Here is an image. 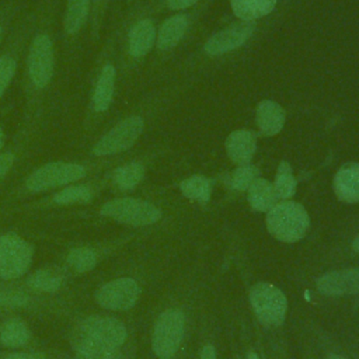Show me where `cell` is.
<instances>
[{"label":"cell","mask_w":359,"mask_h":359,"mask_svg":"<svg viewBox=\"0 0 359 359\" xmlns=\"http://www.w3.org/2000/svg\"><path fill=\"white\" fill-rule=\"evenodd\" d=\"M32 257L31 245L14 234L0 237V278L11 279L21 276L29 266Z\"/></svg>","instance_id":"5b68a950"},{"label":"cell","mask_w":359,"mask_h":359,"mask_svg":"<svg viewBox=\"0 0 359 359\" xmlns=\"http://www.w3.org/2000/svg\"><path fill=\"white\" fill-rule=\"evenodd\" d=\"M185 318L177 309L165 310L156 321L153 331V351L160 359H171L182 341Z\"/></svg>","instance_id":"7a4b0ae2"},{"label":"cell","mask_w":359,"mask_h":359,"mask_svg":"<svg viewBox=\"0 0 359 359\" xmlns=\"http://www.w3.org/2000/svg\"><path fill=\"white\" fill-rule=\"evenodd\" d=\"M114 84H115V69L112 65H107L101 72V76L98 79V83L94 91V107L97 111L102 112L109 107L112 101V94H114Z\"/></svg>","instance_id":"44dd1931"},{"label":"cell","mask_w":359,"mask_h":359,"mask_svg":"<svg viewBox=\"0 0 359 359\" xmlns=\"http://www.w3.org/2000/svg\"><path fill=\"white\" fill-rule=\"evenodd\" d=\"M273 189H275L276 196H279L282 199H287V198L293 196V194L296 191V180L293 177L289 163L280 161L278 171H276Z\"/></svg>","instance_id":"cb8c5ba5"},{"label":"cell","mask_w":359,"mask_h":359,"mask_svg":"<svg viewBox=\"0 0 359 359\" xmlns=\"http://www.w3.org/2000/svg\"><path fill=\"white\" fill-rule=\"evenodd\" d=\"M3 144V133H1V129H0V147Z\"/></svg>","instance_id":"ab89813d"},{"label":"cell","mask_w":359,"mask_h":359,"mask_svg":"<svg viewBox=\"0 0 359 359\" xmlns=\"http://www.w3.org/2000/svg\"><path fill=\"white\" fill-rule=\"evenodd\" d=\"M233 13L243 21H252L269 14L276 0H230Z\"/></svg>","instance_id":"ffe728a7"},{"label":"cell","mask_w":359,"mask_h":359,"mask_svg":"<svg viewBox=\"0 0 359 359\" xmlns=\"http://www.w3.org/2000/svg\"><path fill=\"white\" fill-rule=\"evenodd\" d=\"M13 161H14V157L10 153H4L0 156V180L7 174V171L13 165Z\"/></svg>","instance_id":"d6a6232c"},{"label":"cell","mask_w":359,"mask_h":359,"mask_svg":"<svg viewBox=\"0 0 359 359\" xmlns=\"http://www.w3.org/2000/svg\"><path fill=\"white\" fill-rule=\"evenodd\" d=\"M76 358L77 359H122L118 348L101 344L81 334L77 337L76 344Z\"/></svg>","instance_id":"e0dca14e"},{"label":"cell","mask_w":359,"mask_h":359,"mask_svg":"<svg viewBox=\"0 0 359 359\" xmlns=\"http://www.w3.org/2000/svg\"><path fill=\"white\" fill-rule=\"evenodd\" d=\"M6 359H45L43 353H11Z\"/></svg>","instance_id":"e575fe53"},{"label":"cell","mask_w":359,"mask_h":359,"mask_svg":"<svg viewBox=\"0 0 359 359\" xmlns=\"http://www.w3.org/2000/svg\"><path fill=\"white\" fill-rule=\"evenodd\" d=\"M101 213L130 226L151 224L161 217V212L154 205L133 198L109 201L101 208Z\"/></svg>","instance_id":"277c9868"},{"label":"cell","mask_w":359,"mask_h":359,"mask_svg":"<svg viewBox=\"0 0 359 359\" xmlns=\"http://www.w3.org/2000/svg\"><path fill=\"white\" fill-rule=\"evenodd\" d=\"M91 189L84 185L69 187L60 191L55 196V202L59 205H69V203H87L91 199Z\"/></svg>","instance_id":"f1b7e54d"},{"label":"cell","mask_w":359,"mask_h":359,"mask_svg":"<svg viewBox=\"0 0 359 359\" xmlns=\"http://www.w3.org/2000/svg\"><path fill=\"white\" fill-rule=\"evenodd\" d=\"M257 140L250 130H234L226 140V151L236 164H247L255 153Z\"/></svg>","instance_id":"5bb4252c"},{"label":"cell","mask_w":359,"mask_h":359,"mask_svg":"<svg viewBox=\"0 0 359 359\" xmlns=\"http://www.w3.org/2000/svg\"><path fill=\"white\" fill-rule=\"evenodd\" d=\"M352 248H353L356 252H359V236L353 240V243H352Z\"/></svg>","instance_id":"8d00e7d4"},{"label":"cell","mask_w":359,"mask_h":359,"mask_svg":"<svg viewBox=\"0 0 359 359\" xmlns=\"http://www.w3.org/2000/svg\"><path fill=\"white\" fill-rule=\"evenodd\" d=\"M327 359H346V358H342V356H339V355H331V356H328Z\"/></svg>","instance_id":"f35d334b"},{"label":"cell","mask_w":359,"mask_h":359,"mask_svg":"<svg viewBox=\"0 0 359 359\" xmlns=\"http://www.w3.org/2000/svg\"><path fill=\"white\" fill-rule=\"evenodd\" d=\"M29 285L38 290L53 292L60 287L62 276L57 272L50 271V269H39L29 279Z\"/></svg>","instance_id":"83f0119b"},{"label":"cell","mask_w":359,"mask_h":359,"mask_svg":"<svg viewBox=\"0 0 359 359\" xmlns=\"http://www.w3.org/2000/svg\"><path fill=\"white\" fill-rule=\"evenodd\" d=\"M88 0H69L67 13L65 18V29L69 34L76 32L84 22L87 17Z\"/></svg>","instance_id":"484cf974"},{"label":"cell","mask_w":359,"mask_h":359,"mask_svg":"<svg viewBox=\"0 0 359 359\" xmlns=\"http://www.w3.org/2000/svg\"><path fill=\"white\" fill-rule=\"evenodd\" d=\"M250 302L258 320L266 325L283 323L287 300L280 289L271 283H257L250 292Z\"/></svg>","instance_id":"3957f363"},{"label":"cell","mask_w":359,"mask_h":359,"mask_svg":"<svg viewBox=\"0 0 359 359\" xmlns=\"http://www.w3.org/2000/svg\"><path fill=\"white\" fill-rule=\"evenodd\" d=\"M143 130V121L139 116H130L111 129L94 147L98 156L115 154L129 149L140 136Z\"/></svg>","instance_id":"8992f818"},{"label":"cell","mask_w":359,"mask_h":359,"mask_svg":"<svg viewBox=\"0 0 359 359\" xmlns=\"http://www.w3.org/2000/svg\"><path fill=\"white\" fill-rule=\"evenodd\" d=\"M181 191L189 199H194L198 202H208L210 198L212 185L206 177L194 175L185 181H182Z\"/></svg>","instance_id":"603a6c76"},{"label":"cell","mask_w":359,"mask_h":359,"mask_svg":"<svg viewBox=\"0 0 359 359\" xmlns=\"http://www.w3.org/2000/svg\"><path fill=\"white\" fill-rule=\"evenodd\" d=\"M257 175L258 170L255 165H251L248 163L240 164L231 175V185L237 191H245L257 180Z\"/></svg>","instance_id":"f546056e"},{"label":"cell","mask_w":359,"mask_h":359,"mask_svg":"<svg viewBox=\"0 0 359 359\" xmlns=\"http://www.w3.org/2000/svg\"><path fill=\"white\" fill-rule=\"evenodd\" d=\"M254 27L244 21L233 24L216 34H213L205 43V52L208 55H222L241 46L252 34Z\"/></svg>","instance_id":"8fae6325"},{"label":"cell","mask_w":359,"mask_h":359,"mask_svg":"<svg viewBox=\"0 0 359 359\" xmlns=\"http://www.w3.org/2000/svg\"><path fill=\"white\" fill-rule=\"evenodd\" d=\"M154 25L150 20H142L133 25L129 34V52L135 57L144 56L154 42Z\"/></svg>","instance_id":"2e32d148"},{"label":"cell","mask_w":359,"mask_h":359,"mask_svg":"<svg viewBox=\"0 0 359 359\" xmlns=\"http://www.w3.org/2000/svg\"><path fill=\"white\" fill-rule=\"evenodd\" d=\"M95 261H97L95 252L90 248H86V247L74 248L67 255V262L77 272L90 271L95 265Z\"/></svg>","instance_id":"4316f807"},{"label":"cell","mask_w":359,"mask_h":359,"mask_svg":"<svg viewBox=\"0 0 359 359\" xmlns=\"http://www.w3.org/2000/svg\"><path fill=\"white\" fill-rule=\"evenodd\" d=\"M247 359H259V358H258V355L255 352H248Z\"/></svg>","instance_id":"74e56055"},{"label":"cell","mask_w":359,"mask_h":359,"mask_svg":"<svg viewBox=\"0 0 359 359\" xmlns=\"http://www.w3.org/2000/svg\"><path fill=\"white\" fill-rule=\"evenodd\" d=\"M14 70H15V62L11 57L8 56L0 57V95L8 86L14 74Z\"/></svg>","instance_id":"4dcf8cb0"},{"label":"cell","mask_w":359,"mask_h":359,"mask_svg":"<svg viewBox=\"0 0 359 359\" xmlns=\"http://www.w3.org/2000/svg\"><path fill=\"white\" fill-rule=\"evenodd\" d=\"M201 359H216V352L212 345L203 346V349L201 352Z\"/></svg>","instance_id":"d590c367"},{"label":"cell","mask_w":359,"mask_h":359,"mask_svg":"<svg viewBox=\"0 0 359 359\" xmlns=\"http://www.w3.org/2000/svg\"><path fill=\"white\" fill-rule=\"evenodd\" d=\"M140 294V287L130 278H119L105 283L95 294L100 306L109 310H126L132 307Z\"/></svg>","instance_id":"ba28073f"},{"label":"cell","mask_w":359,"mask_h":359,"mask_svg":"<svg viewBox=\"0 0 359 359\" xmlns=\"http://www.w3.org/2000/svg\"><path fill=\"white\" fill-rule=\"evenodd\" d=\"M0 34H1V31H0Z\"/></svg>","instance_id":"60d3db41"},{"label":"cell","mask_w":359,"mask_h":359,"mask_svg":"<svg viewBox=\"0 0 359 359\" xmlns=\"http://www.w3.org/2000/svg\"><path fill=\"white\" fill-rule=\"evenodd\" d=\"M198 0H167V6L172 10H182L192 4H195Z\"/></svg>","instance_id":"836d02e7"},{"label":"cell","mask_w":359,"mask_h":359,"mask_svg":"<svg viewBox=\"0 0 359 359\" xmlns=\"http://www.w3.org/2000/svg\"><path fill=\"white\" fill-rule=\"evenodd\" d=\"M29 335L27 324L18 318L7 320L0 325V342L6 346H22L28 342Z\"/></svg>","instance_id":"7402d4cb"},{"label":"cell","mask_w":359,"mask_h":359,"mask_svg":"<svg viewBox=\"0 0 359 359\" xmlns=\"http://www.w3.org/2000/svg\"><path fill=\"white\" fill-rule=\"evenodd\" d=\"M334 191L342 202H359V163H349L338 170L334 178Z\"/></svg>","instance_id":"4fadbf2b"},{"label":"cell","mask_w":359,"mask_h":359,"mask_svg":"<svg viewBox=\"0 0 359 359\" xmlns=\"http://www.w3.org/2000/svg\"><path fill=\"white\" fill-rule=\"evenodd\" d=\"M248 203L257 212H268L276 199L273 185L262 178H257L248 187Z\"/></svg>","instance_id":"d6986e66"},{"label":"cell","mask_w":359,"mask_h":359,"mask_svg":"<svg viewBox=\"0 0 359 359\" xmlns=\"http://www.w3.org/2000/svg\"><path fill=\"white\" fill-rule=\"evenodd\" d=\"M28 297L18 292H0V307H17L24 306Z\"/></svg>","instance_id":"1f68e13d"},{"label":"cell","mask_w":359,"mask_h":359,"mask_svg":"<svg viewBox=\"0 0 359 359\" xmlns=\"http://www.w3.org/2000/svg\"><path fill=\"white\" fill-rule=\"evenodd\" d=\"M84 175L86 170L81 165L67 163H50L32 172L27 180V187L31 191H42L80 180Z\"/></svg>","instance_id":"52a82bcc"},{"label":"cell","mask_w":359,"mask_h":359,"mask_svg":"<svg viewBox=\"0 0 359 359\" xmlns=\"http://www.w3.org/2000/svg\"><path fill=\"white\" fill-rule=\"evenodd\" d=\"M317 289L331 296L359 293V269L349 268L328 272L318 278Z\"/></svg>","instance_id":"7c38bea8"},{"label":"cell","mask_w":359,"mask_h":359,"mask_svg":"<svg viewBox=\"0 0 359 359\" xmlns=\"http://www.w3.org/2000/svg\"><path fill=\"white\" fill-rule=\"evenodd\" d=\"M29 76L36 87H45L53 72V52L48 35H38L29 52Z\"/></svg>","instance_id":"30bf717a"},{"label":"cell","mask_w":359,"mask_h":359,"mask_svg":"<svg viewBox=\"0 0 359 359\" xmlns=\"http://www.w3.org/2000/svg\"><path fill=\"white\" fill-rule=\"evenodd\" d=\"M188 27V20L184 14L170 17L163 22L157 35V46L160 49H170L175 46L184 36Z\"/></svg>","instance_id":"ac0fdd59"},{"label":"cell","mask_w":359,"mask_h":359,"mask_svg":"<svg viewBox=\"0 0 359 359\" xmlns=\"http://www.w3.org/2000/svg\"><path fill=\"white\" fill-rule=\"evenodd\" d=\"M285 123V112L282 107L271 100H264L257 107V125L265 136L276 135Z\"/></svg>","instance_id":"9a60e30c"},{"label":"cell","mask_w":359,"mask_h":359,"mask_svg":"<svg viewBox=\"0 0 359 359\" xmlns=\"http://www.w3.org/2000/svg\"><path fill=\"white\" fill-rule=\"evenodd\" d=\"M80 334L114 348L121 346L126 339L125 325L112 317L93 316L86 318L80 325Z\"/></svg>","instance_id":"9c48e42d"},{"label":"cell","mask_w":359,"mask_h":359,"mask_svg":"<svg viewBox=\"0 0 359 359\" xmlns=\"http://www.w3.org/2000/svg\"><path fill=\"white\" fill-rule=\"evenodd\" d=\"M144 170L143 165L139 163H129L126 165L119 167L115 171V182L118 184V187H121L122 189H130L133 187H136L142 178H143Z\"/></svg>","instance_id":"d4e9b609"},{"label":"cell","mask_w":359,"mask_h":359,"mask_svg":"<svg viewBox=\"0 0 359 359\" xmlns=\"http://www.w3.org/2000/svg\"><path fill=\"white\" fill-rule=\"evenodd\" d=\"M309 215L297 202H282L268 210L266 226L278 240L293 243L300 240L309 229Z\"/></svg>","instance_id":"6da1fadb"}]
</instances>
